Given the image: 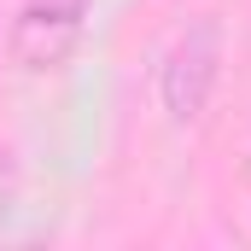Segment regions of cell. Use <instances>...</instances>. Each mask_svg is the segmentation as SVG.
<instances>
[{
  "label": "cell",
  "instance_id": "1",
  "mask_svg": "<svg viewBox=\"0 0 251 251\" xmlns=\"http://www.w3.org/2000/svg\"><path fill=\"white\" fill-rule=\"evenodd\" d=\"M216 76H222V24L216 18H193L187 29L164 47L158 64V105L170 123H199L210 94H216Z\"/></svg>",
  "mask_w": 251,
  "mask_h": 251
},
{
  "label": "cell",
  "instance_id": "2",
  "mask_svg": "<svg viewBox=\"0 0 251 251\" xmlns=\"http://www.w3.org/2000/svg\"><path fill=\"white\" fill-rule=\"evenodd\" d=\"M88 29V0H24L12 18V64L29 76L59 70Z\"/></svg>",
  "mask_w": 251,
  "mask_h": 251
}]
</instances>
